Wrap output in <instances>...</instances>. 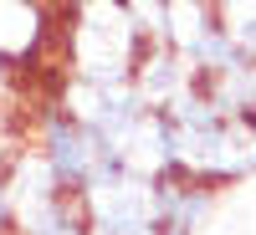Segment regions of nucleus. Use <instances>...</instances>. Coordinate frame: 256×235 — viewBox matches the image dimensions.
<instances>
[{
	"instance_id": "1",
	"label": "nucleus",
	"mask_w": 256,
	"mask_h": 235,
	"mask_svg": "<svg viewBox=\"0 0 256 235\" xmlns=\"http://www.w3.org/2000/svg\"><path fill=\"white\" fill-rule=\"evenodd\" d=\"M148 46V31L128 0H72L62 26L67 72L82 82H128Z\"/></svg>"
},
{
	"instance_id": "2",
	"label": "nucleus",
	"mask_w": 256,
	"mask_h": 235,
	"mask_svg": "<svg viewBox=\"0 0 256 235\" xmlns=\"http://www.w3.org/2000/svg\"><path fill=\"white\" fill-rule=\"evenodd\" d=\"M31 154L46 164V174L67 189V195H88L92 184L102 179H113L123 174V159H118V148L98 133V128H88L82 118H72L62 102H52L46 113H41V138Z\"/></svg>"
},
{
	"instance_id": "3",
	"label": "nucleus",
	"mask_w": 256,
	"mask_h": 235,
	"mask_svg": "<svg viewBox=\"0 0 256 235\" xmlns=\"http://www.w3.org/2000/svg\"><path fill=\"white\" fill-rule=\"evenodd\" d=\"M77 205L88 220V235H154V179L134 174V169L92 184Z\"/></svg>"
},
{
	"instance_id": "4",
	"label": "nucleus",
	"mask_w": 256,
	"mask_h": 235,
	"mask_svg": "<svg viewBox=\"0 0 256 235\" xmlns=\"http://www.w3.org/2000/svg\"><path fill=\"white\" fill-rule=\"evenodd\" d=\"M210 210H216V189L169 169L154 179V235H200Z\"/></svg>"
},
{
	"instance_id": "5",
	"label": "nucleus",
	"mask_w": 256,
	"mask_h": 235,
	"mask_svg": "<svg viewBox=\"0 0 256 235\" xmlns=\"http://www.w3.org/2000/svg\"><path fill=\"white\" fill-rule=\"evenodd\" d=\"M52 5L46 0H0V61L16 67H36L41 51L52 46Z\"/></svg>"
},
{
	"instance_id": "6",
	"label": "nucleus",
	"mask_w": 256,
	"mask_h": 235,
	"mask_svg": "<svg viewBox=\"0 0 256 235\" xmlns=\"http://www.w3.org/2000/svg\"><path fill=\"white\" fill-rule=\"evenodd\" d=\"M0 235H10V189L0 179Z\"/></svg>"
},
{
	"instance_id": "7",
	"label": "nucleus",
	"mask_w": 256,
	"mask_h": 235,
	"mask_svg": "<svg viewBox=\"0 0 256 235\" xmlns=\"http://www.w3.org/2000/svg\"><path fill=\"white\" fill-rule=\"evenodd\" d=\"M10 87V67H6V61H0V92H6Z\"/></svg>"
}]
</instances>
